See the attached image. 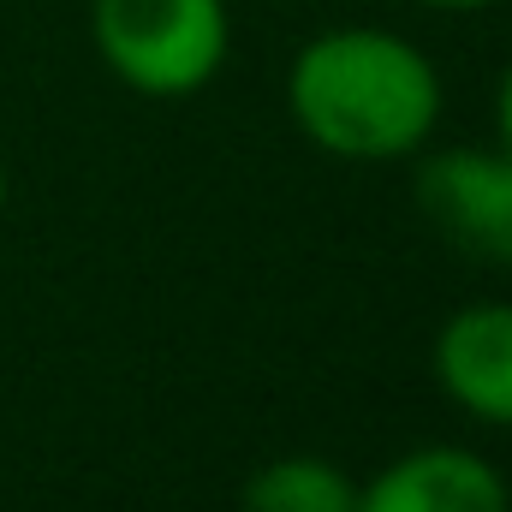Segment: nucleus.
Returning a JSON list of instances; mask_svg holds the SVG:
<instances>
[{
	"instance_id": "nucleus-5",
	"label": "nucleus",
	"mask_w": 512,
	"mask_h": 512,
	"mask_svg": "<svg viewBox=\"0 0 512 512\" xmlns=\"http://www.w3.org/2000/svg\"><path fill=\"white\" fill-rule=\"evenodd\" d=\"M358 512H512V495L483 453L429 441L358 483Z\"/></svg>"
},
{
	"instance_id": "nucleus-7",
	"label": "nucleus",
	"mask_w": 512,
	"mask_h": 512,
	"mask_svg": "<svg viewBox=\"0 0 512 512\" xmlns=\"http://www.w3.org/2000/svg\"><path fill=\"white\" fill-rule=\"evenodd\" d=\"M495 126H501V149H512V60L495 84Z\"/></svg>"
},
{
	"instance_id": "nucleus-3",
	"label": "nucleus",
	"mask_w": 512,
	"mask_h": 512,
	"mask_svg": "<svg viewBox=\"0 0 512 512\" xmlns=\"http://www.w3.org/2000/svg\"><path fill=\"white\" fill-rule=\"evenodd\" d=\"M417 197L459 251L512 268V149H447L423 161Z\"/></svg>"
},
{
	"instance_id": "nucleus-6",
	"label": "nucleus",
	"mask_w": 512,
	"mask_h": 512,
	"mask_svg": "<svg viewBox=\"0 0 512 512\" xmlns=\"http://www.w3.org/2000/svg\"><path fill=\"white\" fill-rule=\"evenodd\" d=\"M239 512H358V483L322 453H286L245 483Z\"/></svg>"
},
{
	"instance_id": "nucleus-4",
	"label": "nucleus",
	"mask_w": 512,
	"mask_h": 512,
	"mask_svg": "<svg viewBox=\"0 0 512 512\" xmlns=\"http://www.w3.org/2000/svg\"><path fill=\"white\" fill-rule=\"evenodd\" d=\"M429 364H435L441 393L465 417L512 429V304L477 298V304L453 310L435 334Z\"/></svg>"
},
{
	"instance_id": "nucleus-9",
	"label": "nucleus",
	"mask_w": 512,
	"mask_h": 512,
	"mask_svg": "<svg viewBox=\"0 0 512 512\" xmlns=\"http://www.w3.org/2000/svg\"><path fill=\"white\" fill-rule=\"evenodd\" d=\"M6 191H12V179H6V161H0V209H6Z\"/></svg>"
},
{
	"instance_id": "nucleus-2",
	"label": "nucleus",
	"mask_w": 512,
	"mask_h": 512,
	"mask_svg": "<svg viewBox=\"0 0 512 512\" xmlns=\"http://www.w3.org/2000/svg\"><path fill=\"white\" fill-rule=\"evenodd\" d=\"M90 42L126 90L179 102L227 66L233 18L227 0H90Z\"/></svg>"
},
{
	"instance_id": "nucleus-8",
	"label": "nucleus",
	"mask_w": 512,
	"mask_h": 512,
	"mask_svg": "<svg viewBox=\"0 0 512 512\" xmlns=\"http://www.w3.org/2000/svg\"><path fill=\"white\" fill-rule=\"evenodd\" d=\"M423 6H441V12H477V6H501V0H423Z\"/></svg>"
},
{
	"instance_id": "nucleus-1",
	"label": "nucleus",
	"mask_w": 512,
	"mask_h": 512,
	"mask_svg": "<svg viewBox=\"0 0 512 512\" xmlns=\"http://www.w3.org/2000/svg\"><path fill=\"white\" fill-rule=\"evenodd\" d=\"M286 114L322 155L405 161L441 126L435 60L393 30H328L286 72Z\"/></svg>"
}]
</instances>
